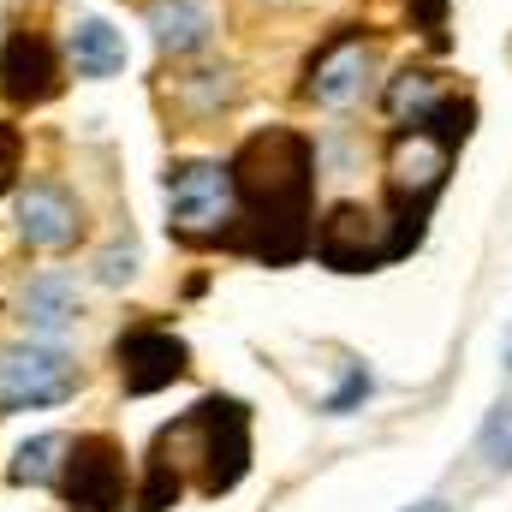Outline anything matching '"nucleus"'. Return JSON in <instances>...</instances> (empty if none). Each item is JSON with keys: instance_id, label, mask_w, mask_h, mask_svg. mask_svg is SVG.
<instances>
[{"instance_id": "5", "label": "nucleus", "mask_w": 512, "mask_h": 512, "mask_svg": "<svg viewBox=\"0 0 512 512\" xmlns=\"http://www.w3.org/2000/svg\"><path fill=\"white\" fill-rule=\"evenodd\" d=\"M60 84H66V66H60L54 42L36 30H12L0 48V96L12 108H42L60 96Z\"/></svg>"}, {"instance_id": "9", "label": "nucleus", "mask_w": 512, "mask_h": 512, "mask_svg": "<svg viewBox=\"0 0 512 512\" xmlns=\"http://www.w3.org/2000/svg\"><path fill=\"white\" fill-rule=\"evenodd\" d=\"M18 322L36 334V340H54L78 322V280L66 274H36L24 292H18Z\"/></svg>"}, {"instance_id": "6", "label": "nucleus", "mask_w": 512, "mask_h": 512, "mask_svg": "<svg viewBox=\"0 0 512 512\" xmlns=\"http://www.w3.org/2000/svg\"><path fill=\"white\" fill-rule=\"evenodd\" d=\"M66 501L72 512H114L126 501V459L108 435H84L66 459Z\"/></svg>"}, {"instance_id": "16", "label": "nucleus", "mask_w": 512, "mask_h": 512, "mask_svg": "<svg viewBox=\"0 0 512 512\" xmlns=\"http://www.w3.org/2000/svg\"><path fill=\"white\" fill-rule=\"evenodd\" d=\"M131 274H137V256L131 251H102L96 256V280H102V286H126Z\"/></svg>"}, {"instance_id": "1", "label": "nucleus", "mask_w": 512, "mask_h": 512, "mask_svg": "<svg viewBox=\"0 0 512 512\" xmlns=\"http://www.w3.org/2000/svg\"><path fill=\"white\" fill-rule=\"evenodd\" d=\"M316 155L298 131H256L251 143L233 155V185H239V221L256 239L245 251L268 262H292L304 251V221H310V173Z\"/></svg>"}, {"instance_id": "15", "label": "nucleus", "mask_w": 512, "mask_h": 512, "mask_svg": "<svg viewBox=\"0 0 512 512\" xmlns=\"http://www.w3.org/2000/svg\"><path fill=\"white\" fill-rule=\"evenodd\" d=\"M477 453L495 465V471H512V399L489 411V423L477 429Z\"/></svg>"}, {"instance_id": "4", "label": "nucleus", "mask_w": 512, "mask_h": 512, "mask_svg": "<svg viewBox=\"0 0 512 512\" xmlns=\"http://www.w3.org/2000/svg\"><path fill=\"white\" fill-rule=\"evenodd\" d=\"M191 429L203 435L197 459H203V495H227L245 465H251V423H245V405L239 399H203L191 411Z\"/></svg>"}, {"instance_id": "18", "label": "nucleus", "mask_w": 512, "mask_h": 512, "mask_svg": "<svg viewBox=\"0 0 512 512\" xmlns=\"http://www.w3.org/2000/svg\"><path fill=\"white\" fill-rule=\"evenodd\" d=\"M364 393H370V376H364V370H346V387H340V393L328 399V411L340 417V411H352V405H358Z\"/></svg>"}, {"instance_id": "20", "label": "nucleus", "mask_w": 512, "mask_h": 512, "mask_svg": "<svg viewBox=\"0 0 512 512\" xmlns=\"http://www.w3.org/2000/svg\"><path fill=\"white\" fill-rule=\"evenodd\" d=\"M507 364H512V340H507Z\"/></svg>"}, {"instance_id": "11", "label": "nucleus", "mask_w": 512, "mask_h": 512, "mask_svg": "<svg viewBox=\"0 0 512 512\" xmlns=\"http://www.w3.org/2000/svg\"><path fill=\"white\" fill-rule=\"evenodd\" d=\"M66 60H72L78 78H114V72H126L131 48L108 18H78L66 30Z\"/></svg>"}, {"instance_id": "7", "label": "nucleus", "mask_w": 512, "mask_h": 512, "mask_svg": "<svg viewBox=\"0 0 512 512\" xmlns=\"http://www.w3.org/2000/svg\"><path fill=\"white\" fill-rule=\"evenodd\" d=\"M84 233V209L66 185L54 179H36L18 191V239L36 245V251H72Z\"/></svg>"}, {"instance_id": "12", "label": "nucleus", "mask_w": 512, "mask_h": 512, "mask_svg": "<svg viewBox=\"0 0 512 512\" xmlns=\"http://www.w3.org/2000/svg\"><path fill=\"white\" fill-rule=\"evenodd\" d=\"M149 30H155V48L161 54H197L209 42V12L197 0H155L149 6Z\"/></svg>"}, {"instance_id": "10", "label": "nucleus", "mask_w": 512, "mask_h": 512, "mask_svg": "<svg viewBox=\"0 0 512 512\" xmlns=\"http://www.w3.org/2000/svg\"><path fill=\"white\" fill-rule=\"evenodd\" d=\"M364 78H370V48L340 42L334 54H322V60L310 66V102L340 114V108H352V102L364 96Z\"/></svg>"}, {"instance_id": "14", "label": "nucleus", "mask_w": 512, "mask_h": 512, "mask_svg": "<svg viewBox=\"0 0 512 512\" xmlns=\"http://www.w3.org/2000/svg\"><path fill=\"white\" fill-rule=\"evenodd\" d=\"M435 102H441V84H435L429 72H399V78L387 84V114H393V120L411 114V126H417Z\"/></svg>"}, {"instance_id": "17", "label": "nucleus", "mask_w": 512, "mask_h": 512, "mask_svg": "<svg viewBox=\"0 0 512 512\" xmlns=\"http://www.w3.org/2000/svg\"><path fill=\"white\" fill-rule=\"evenodd\" d=\"M18 155H24L18 126H0V191H6V185H12V173H18Z\"/></svg>"}, {"instance_id": "13", "label": "nucleus", "mask_w": 512, "mask_h": 512, "mask_svg": "<svg viewBox=\"0 0 512 512\" xmlns=\"http://www.w3.org/2000/svg\"><path fill=\"white\" fill-rule=\"evenodd\" d=\"M66 453H72V441H66V435H54V429H48V435H36V441H24V447H18V459H12V483H36V489H42V483H54V477L66 471Z\"/></svg>"}, {"instance_id": "3", "label": "nucleus", "mask_w": 512, "mask_h": 512, "mask_svg": "<svg viewBox=\"0 0 512 512\" xmlns=\"http://www.w3.org/2000/svg\"><path fill=\"white\" fill-rule=\"evenodd\" d=\"M78 364L54 346H12L0 352V417L6 411H36V405H60L78 393Z\"/></svg>"}, {"instance_id": "2", "label": "nucleus", "mask_w": 512, "mask_h": 512, "mask_svg": "<svg viewBox=\"0 0 512 512\" xmlns=\"http://www.w3.org/2000/svg\"><path fill=\"white\" fill-rule=\"evenodd\" d=\"M167 227L191 245L209 239H233L239 227V185H233V161H185L167 179Z\"/></svg>"}, {"instance_id": "8", "label": "nucleus", "mask_w": 512, "mask_h": 512, "mask_svg": "<svg viewBox=\"0 0 512 512\" xmlns=\"http://www.w3.org/2000/svg\"><path fill=\"white\" fill-rule=\"evenodd\" d=\"M179 376H185V340H173L167 328H131L120 340V382H126V393H161Z\"/></svg>"}, {"instance_id": "19", "label": "nucleus", "mask_w": 512, "mask_h": 512, "mask_svg": "<svg viewBox=\"0 0 512 512\" xmlns=\"http://www.w3.org/2000/svg\"><path fill=\"white\" fill-rule=\"evenodd\" d=\"M411 512H447V507H441V501H417Z\"/></svg>"}]
</instances>
